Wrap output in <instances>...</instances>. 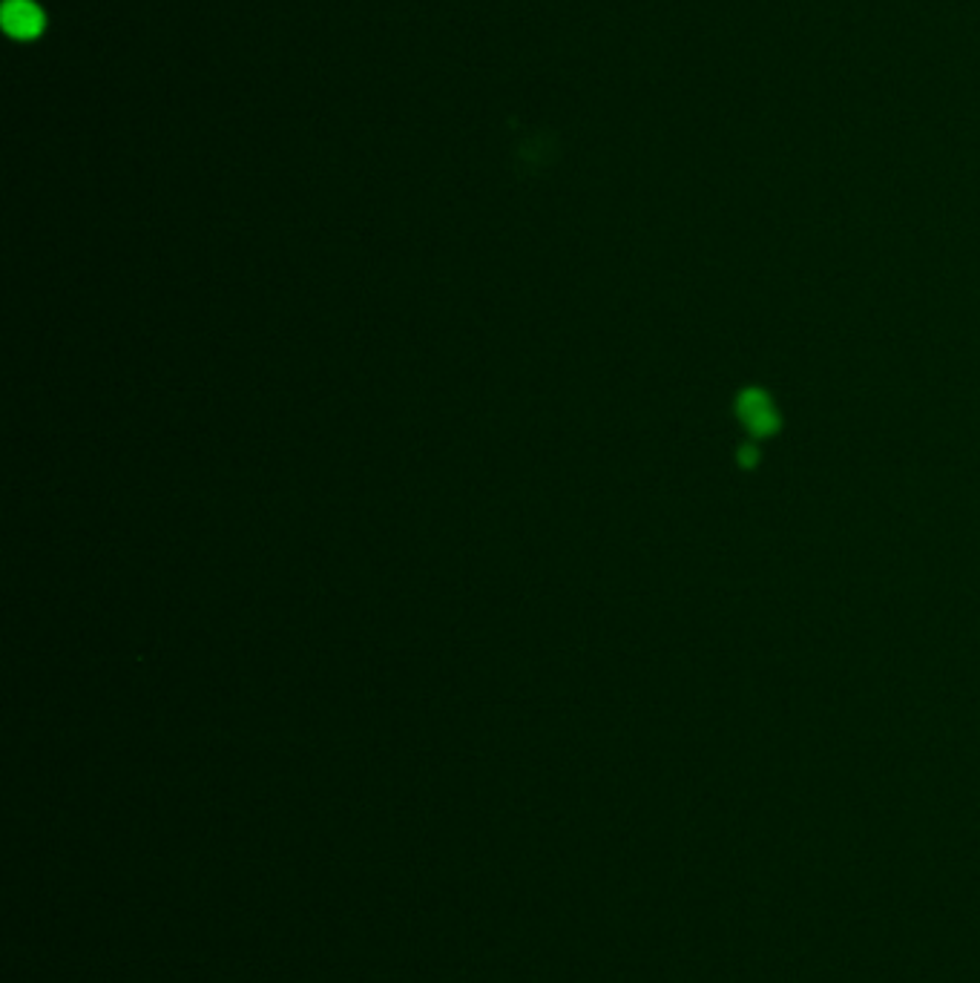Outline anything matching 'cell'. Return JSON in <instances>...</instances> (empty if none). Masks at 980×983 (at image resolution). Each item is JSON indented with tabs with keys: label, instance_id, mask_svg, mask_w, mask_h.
Instances as JSON below:
<instances>
[{
	"label": "cell",
	"instance_id": "1",
	"mask_svg": "<svg viewBox=\"0 0 980 983\" xmlns=\"http://www.w3.org/2000/svg\"><path fill=\"white\" fill-rule=\"evenodd\" d=\"M0 18H3V30L12 37H21V41H32V37L41 35L46 23L44 12L32 0H7Z\"/></svg>",
	"mask_w": 980,
	"mask_h": 983
},
{
	"label": "cell",
	"instance_id": "2",
	"mask_svg": "<svg viewBox=\"0 0 980 983\" xmlns=\"http://www.w3.org/2000/svg\"><path fill=\"white\" fill-rule=\"evenodd\" d=\"M745 418H748V423L753 426L757 432H771V426H773L771 402L748 400V402H745Z\"/></svg>",
	"mask_w": 980,
	"mask_h": 983
}]
</instances>
